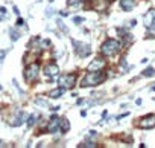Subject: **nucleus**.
Returning <instances> with one entry per match:
<instances>
[{
	"mask_svg": "<svg viewBox=\"0 0 155 148\" xmlns=\"http://www.w3.org/2000/svg\"><path fill=\"white\" fill-rule=\"evenodd\" d=\"M37 119H38V113H32V115L29 116V119H28V125L32 127V125L37 122Z\"/></svg>",
	"mask_w": 155,
	"mask_h": 148,
	"instance_id": "dca6fc26",
	"label": "nucleus"
},
{
	"mask_svg": "<svg viewBox=\"0 0 155 148\" xmlns=\"http://www.w3.org/2000/svg\"><path fill=\"white\" fill-rule=\"evenodd\" d=\"M141 75H143V77H153V75H155V69H153V67H147L146 70H143Z\"/></svg>",
	"mask_w": 155,
	"mask_h": 148,
	"instance_id": "f3484780",
	"label": "nucleus"
},
{
	"mask_svg": "<svg viewBox=\"0 0 155 148\" xmlns=\"http://www.w3.org/2000/svg\"><path fill=\"white\" fill-rule=\"evenodd\" d=\"M23 121H25V112H18V115L11 121V125L12 127H18V125L23 124Z\"/></svg>",
	"mask_w": 155,
	"mask_h": 148,
	"instance_id": "ddd939ff",
	"label": "nucleus"
},
{
	"mask_svg": "<svg viewBox=\"0 0 155 148\" xmlns=\"http://www.w3.org/2000/svg\"><path fill=\"white\" fill-rule=\"evenodd\" d=\"M73 22H74L76 25H81V23L85 22V19H84V17H73Z\"/></svg>",
	"mask_w": 155,
	"mask_h": 148,
	"instance_id": "6ab92c4d",
	"label": "nucleus"
},
{
	"mask_svg": "<svg viewBox=\"0 0 155 148\" xmlns=\"http://www.w3.org/2000/svg\"><path fill=\"white\" fill-rule=\"evenodd\" d=\"M105 64H107V61H105L104 58H96V60H93V61L88 64L87 70H88V72H93V70H102V69L105 67Z\"/></svg>",
	"mask_w": 155,
	"mask_h": 148,
	"instance_id": "0eeeda50",
	"label": "nucleus"
},
{
	"mask_svg": "<svg viewBox=\"0 0 155 148\" xmlns=\"http://www.w3.org/2000/svg\"><path fill=\"white\" fill-rule=\"evenodd\" d=\"M134 6H135V0H120V8L126 12L132 11Z\"/></svg>",
	"mask_w": 155,
	"mask_h": 148,
	"instance_id": "9d476101",
	"label": "nucleus"
},
{
	"mask_svg": "<svg viewBox=\"0 0 155 148\" xmlns=\"http://www.w3.org/2000/svg\"><path fill=\"white\" fill-rule=\"evenodd\" d=\"M38 72H40V66L37 63H32L29 64L26 69H25V80L28 83H32L38 78Z\"/></svg>",
	"mask_w": 155,
	"mask_h": 148,
	"instance_id": "7ed1b4c3",
	"label": "nucleus"
},
{
	"mask_svg": "<svg viewBox=\"0 0 155 148\" xmlns=\"http://www.w3.org/2000/svg\"><path fill=\"white\" fill-rule=\"evenodd\" d=\"M62 95H64V89L62 87H56V89H53V90L49 92V98H52V99H58Z\"/></svg>",
	"mask_w": 155,
	"mask_h": 148,
	"instance_id": "f8f14e48",
	"label": "nucleus"
},
{
	"mask_svg": "<svg viewBox=\"0 0 155 148\" xmlns=\"http://www.w3.org/2000/svg\"><path fill=\"white\" fill-rule=\"evenodd\" d=\"M71 44L74 46V50H76V53L79 55V57H87V55H90V52H91V49H90V46L88 44H85V43H81V41H76V40H71Z\"/></svg>",
	"mask_w": 155,
	"mask_h": 148,
	"instance_id": "39448f33",
	"label": "nucleus"
},
{
	"mask_svg": "<svg viewBox=\"0 0 155 148\" xmlns=\"http://www.w3.org/2000/svg\"><path fill=\"white\" fill-rule=\"evenodd\" d=\"M23 23H25V20H23L21 17H18V20H17V25H18V26H21Z\"/></svg>",
	"mask_w": 155,
	"mask_h": 148,
	"instance_id": "4be33fe9",
	"label": "nucleus"
},
{
	"mask_svg": "<svg viewBox=\"0 0 155 148\" xmlns=\"http://www.w3.org/2000/svg\"><path fill=\"white\" fill-rule=\"evenodd\" d=\"M9 32H11V40H12V41H17V40L21 37V35H20V32H18V31H15V29H12V28L9 29Z\"/></svg>",
	"mask_w": 155,
	"mask_h": 148,
	"instance_id": "2eb2a0df",
	"label": "nucleus"
},
{
	"mask_svg": "<svg viewBox=\"0 0 155 148\" xmlns=\"http://www.w3.org/2000/svg\"><path fill=\"white\" fill-rule=\"evenodd\" d=\"M5 55H6V50H2V52H0V63H3V60H5Z\"/></svg>",
	"mask_w": 155,
	"mask_h": 148,
	"instance_id": "aec40b11",
	"label": "nucleus"
},
{
	"mask_svg": "<svg viewBox=\"0 0 155 148\" xmlns=\"http://www.w3.org/2000/svg\"><path fill=\"white\" fill-rule=\"evenodd\" d=\"M74 83H76V75H74V73H64V75H61L59 80H58L59 87H62L64 90L73 87Z\"/></svg>",
	"mask_w": 155,
	"mask_h": 148,
	"instance_id": "20e7f679",
	"label": "nucleus"
},
{
	"mask_svg": "<svg viewBox=\"0 0 155 148\" xmlns=\"http://www.w3.org/2000/svg\"><path fill=\"white\" fill-rule=\"evenodd\" d=\"M153 99H155V98H153Z\"/></svg>",
	"mask_w": 155,
	"mask_h": 148,
	"instance_id": "c85d7f7f",
	"label": "nucleus"
},
{
	"mask_svg": "<svg viewBox=\"0 0 155 148\" xmlns=\"http://www.w3.org/2000/svg\"><path fill=\"white\" fill-rule=\"evenodd\" d=\"M153 19H155V9H149V11L146 12V15H144V26L149 28V26L152 25Z\"/></svg>",
	"mask_w": 155,
	"mask_h": 148,
	"instance_id": "9b49d317",
	"label": "nucleus"
},
{
	"mask_svg": "<svg viewBox=\"0 0 155 148\" xmlns=\"http://www.w3.org/2000/svg\"><path fill=\"white\" fill-rule=\"evenodd\" d=\"M56 130H59V118H58V116H52V119L49 121L47 131H49V133H55Z\"/></svg>",
	"mask_w": 155,
	"mask_h": 148,
	"instance_id": "1a4fd4ad",
	"label": "nucleus"
},
{
	"mask_svg": "<svg viewBox=\"0 0 155 148\" xmlns=\"http://www.w3.org/2000/svg\"><path fill=\"white\" fill-rule=\"evenodd\" d=\"M78 2H84V0H78Z\"/></svg>",
	"mask_w": 155,
	"mask_h": 148,
	"instance_id": "bb28decb",
	"label": "nucleus"
},
{
	"mask_svg": "<svg viewBox=\"0 0 155 148\" xmlns=\"http://www.w3.org/2000/svg\"><path fill=\"white\" fill-rule=\"evenodd\" d=\"M129 23H131V26H135V25H137V22H135V20H131Z\"/></svg>",
	"mask_w": 155,
	"mask_h": 148,
	"instance_id": "a878e982",
	"label": "nucleus"
},
{
	"mask_svg": "<svg viewBox=\"0 0 155 148\" xmlns=\"http://www.w3.org/2000/svg\"><path fill=\"white\" fill-rule=\"evenodd\" d=\"M105 80H107V75L102 70H93V72L87 73V75L82 78L81 87H94V86L102 84Z\"/></svg>",
	"mask_w": 155,
	"mask_h": 148,
	"instance_id": "f257e3e1",
	"label": "nucleus"
},
{
	"mask_svg": "<svg viewBox=\"0 0 155 148\" xmlns=\"http://www.w3.org/2000/svg\"><path fill=\"white\" fill-rule=\"evenodd\" d=\"M81 116L85 118V116H87V112H85V110H81Z\"/></svg>",
	"mask_w": 155,
	"mask_h": 148,
	"instance_id": "b1692460",
	"label": "nucleus"
},
{
	"mask_svg": "<svg viewBox=\"0 0 155 148\" xmlns=\"http://www.w3.org/2000/svg\"><path fill=\"white\" fill-rule=\"evenodd\" d=\"M44 73L49 77V78H52V77H56L58 73H59V67H58V64H55V63H50V64H47L46 67H44Z\"/></svg>",
	"mask_w": 155,
	"mask_h": 148,
	"instance_id": "6e6552de",
	"label": "nucleus"
},
{
	"mask_svg": "<svg viewBox=\"0 0 155 148\" xmlns=\"http://www.w3.org/2000/svg\"><path fill=\"white\" fill-rule=\"evenodd\" d=\"M52 14H53V9L49 8V9H47V15H52Z\"/></svg>",
	"mask_w": 155,
	"mask_h": 148,
	"instance_id": "5701e85b",
	"label": "nucleus"
},
{
	"mask_svg": "<svg viewBox=\"0 0 155 148\" xmlns=\"http://www.w3.org/2000/svg\"><path fill=\"white\" fill-rule=\"evenodd\" d=\"M50 46V40H43V47H47Z\"/></svg>",
	"mask_w": 155,
	"mask_h": 148,
	"instance_id": "412c9836",
	"label": "nucleus"
},
{
	"mask_svg": "<svg viewBox=\"0 0 155 148\" xmlns=\"http://www.w3.org/2000/svg\"><path fill=\"white\" fill-rule=\"evenodd\" d=\"M120 47H122V43H120L119 40L108 38V40L104 41V44L101 46V52H102V55H105V57H113V55H116V53L120 50Z\"/></svg>",
	"mask_w": 155,
	"mask_h": 148,
	"instance_id": "f03ea898",
	"label": "nucleus"
},
{
	"mask_svg": "<svg viewBox=\"0 0 155 148\" xmlns=\"http://www.w3.org/2000/svg\"><path fill=\"white\" fill-rule=\"evenodd\" d=\"M59 130L61 133H67L70 130V122L65 118H59Z\"/></svg>",
	"mask_w": 155,
	"mask_h": 148,
	"instance_id": "4468645a",
	"label": "nucleus"
},
{
	"mask_svg": "<svg viewBox=\"0 0 155 148\" xmlns=\"http://www.w3.org/2000/svg\"><path fill=\"white\" fill-rule=\"evenodd\" d=\"M0 90H2V86H0Z\"/></svg>",
	"mask_w": 155,
	"mask_h": 148,
	"instance_id": "cd10ccee",
	"label": "nucleus"
},
{
	"mask_svg": "<svg viewBox=\"0 0 155 148\" xmlns=\"http://www.w3.org/2000/svg\"><path fill=\"white\" fill-rule=\"evenodd\" d=\"M79 146H87V148H94V146H97L94 142H90V140H85L84 143H81Z\"/></svg>",
	"mask_w": 155,
	"mask_h": 148,
	"instance_id": "a211bd4d",
	"label": "nucleus"
},
{
	"mask_svg": "<svg viewBox=\"0 0 155 148\" xmlns=\"http://www.w3.org/2000/svg\"><path fill=\"white\" fill-rule=\"evenodd\" d=\"M138 127H140V128H144V130L153 128V127H155V115L143 116V118L138 121Z\"/></svg>",
	"mask_w": 155,
	"mask_h": 148,
	"instance_id": "423d86ee",
	"label": "nucleus"
},
{
	"mask_svg": "<svg viewBox=\"0 0 155 148\" xmlns=\"http://www.w3.org/2000/svg\"><path fill=\"white\" fill-rule=\"evenodd\" d=\"M96 134H97V133H96V131H94V130H91V131H90V136H91V137H94V136H96Z\"/></svg>",
	"mask_w": 155,
	"mask_h": 148,
	"instance_id": "393cba45",
	"label": "nucleus"
}]
</instances>
